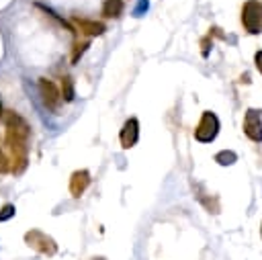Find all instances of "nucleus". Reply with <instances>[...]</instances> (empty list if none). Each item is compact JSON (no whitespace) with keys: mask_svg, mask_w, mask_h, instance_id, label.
<instances>
[{"mask_svg":"<svg viewBox=\"0 0 262 260\" xmlns=\"http://www.w3.org/2000/svg\"><path fill=\"white\" fill-rule=\"evenodd\" d=\"M242 25L250 35H258L262 31V2L248 0L242 6Z\"/></svg>","mask_w":262,"mask_h":260,"instance_id":"obj_1","label":"nucleus"},{"mask_svg":"<svg viewBox=\"0 0 262 260\" xmlns=\"http://www.w3.org/2000/svg\"><path fill=\"white\" fill-rule=\"evenodd\" d=\"M219 127H221V125H219L217 115L211 113V111H205V113L201 115V121H199L196 129H194V139L201 141V143H211V141L217 137Z\"/></svg>","mask_w":262,"mask_h":260,"instance_id":"obj_2","label":"nucleus"},{"mask_svg":"<svg viewBox=\"0 0 262 260\" xmlns=\"http://www.w3.org/2000/svg\"><path fill=\"white\" fill-rule=\"evenodd\" d=\"M25 242H27L33 250H37V252H41V254H47V256H53V254L57 252V244L53 242V237H49L47 233H43V231H39V229L27 231V233H25Z\"/></svg>","mask_w":262,"mask_h":260,"instance_id":"obj_3","label":"nucleus"},{"mask_svg":"<svg viewBox=\"0 0 262 260\" xmlns=\"http://www.w3.org/2000/svg\"><path fill=\"white\" fill-rule=\"evenodd\" d=\"M37 86H39V94H41V98H43V104H45L49 111H57L63 98H61V90L55 86V82H51V80H47V78H39Z\"/></svg>","mask_w":262,"mask_h":260,"instance_id":"obj_4","label":"nucleus"},{"mask_svg":"<svg viewBox=\"0 0 262 260\" xmlns=\"http://www.w3.org/2000/svg\"><path fill=\"white\" fill-rule=\"evenodd\" d=\"M4 123H6V137H16V139H25V141L29 139V125L18 113L6 111Z\"/></svg>","mask_w":262,"mask_h":260,"instance_id":"obj_5","label":"nucleus"},{"mask_svg":"<svg viewBox=\"0 0 262 260\" xmlns=\"http://www.w3.org/2000/svg\"><path fill=\"white\" fill-rule=\"evenodd\" d=\"M244 133L256 143L262 141V111H258V109H248L246 111V115H244Z\"/></svg>","mask_w":262,"mask_h":260,"instance_id":"obj_6","label":"nucleus"},{"mask_svg":"<svg viewBox=\"0 0 262 260\" xmlns=\"http://www.w3.org/2000/svg\"><path fill=\"white\" fill-rule=\"evenodd\" d=\"M119 139H121V147L123 149H129V147H133L137 143V139H139V121L135 117L125 121L121 133H119Z\"/></svg>","mask_w":262,"mask_h":260,"instance_id":"obj_7","label":"nucleus"},{"mask_svg":"<svg viewBox=\"0 0 262 260\" xmlns=\"http://www.w3.org/2000/svg\"><path fill=\"white\" fill-rule=\"evenodd\" d=\"M90 184V172L88 170H76L72 176H70V192L72 197H82L84 190L88 188Z\"/></svg>","mask_w":262,"mask_h":260,"instance_id":"obj_8","label":"nucleus"},{"mask_svg":"<svg viewBox=\"0 0 262 260\" xmlns=\"http://www.w3.org/2000/svg\"><path fill=\"white\" fill-rule=\"evenodd\" d=\"M74 25L80 29V33H84V35H88V37H100L104 31H106V27L100 23V20H90V18H74Z\"/></svg>","mask_w":262,"mask_h":260,"instance_id":"obj_9","label":"nucleus"},{"mask_svg":"<svg viewBox=\"0 0 262 260\" xmlns=\"http://www.w3.org/2000/svg\"><path fill=\"white\" fill-rule=\"evenodd\" d=\"M123 14V0H104L102 16L104 18H119Z\"/></svg>","mask_w":262,"mask_h":260,"instance_id":"obj_10","label":"nucleus"},{"mask_svg":"<svg viewBox=\"0 0 262 260\" xmlns=\"http://www.w3.org/2000/svg\"><path fill=\"white\" fill-rule=\"evenodd\" d=\"M59 90H61V98H63L66 102H72V100H74L76 90H74V82H72L70 76H63V78H61V86H59Z\"/></svg>","mask_w":262,"mask_h":260,"instance_id":"obj_11","label":"nucleus"},{"mask_svg":"<svg viewBox=\"0 0 262 260\" xmlns=\"http://www.w3.org/2000/svg\"><path fill=\"white\" fill-rule=\"evenodd\" d=\"M215 162H217L219 166H231V164L237 162V154L231 151V149H221V151L215 154Z\"/></svg>","mask_w":262,"mask_h":260,"instance_id":"obj_12","label":"nucleus"},{"mask_svg":"<svg viewBox=\"0 0 262 260\" xmlns=\"http://www.w3.org/2000/svg\"><path fill=\"white\" fill-rule=\"evenodd\" d=\"M90 47V41H82V43H76L74 45V51H72V63H78V59L86 53V49Z\"/></svg>","mask_w":262,"mask_h":260,"instance_id":"obj_13","label":"nucleus"},{"mask_svg":"<svg viewBox=\"0 0 262 260\" xmlns=\"http://www.w3.org/2000/svg\"><path fill=\"white\" fill-rule=\"evenodd\" d=\"M14 213H16V209H14V205H4L2 209H0V221H8L10 217H14Z\"/></svg>","mask_w":262,"mask_h":260,"instance_id":"obj_14","label":"nucleus"},{"mask_svg":"<svg viewBox=\"0 0 262 260\" xmlns=\"http://www.w3.org/2000/svg\"><path fill=\"white\" fill-rule=\"evenodd\" d=\"M147 8H149V2H147V0H139V4H137L135 10H133V16H143Z\"/></svg>","mask_w":262,"mask_h":260,"instance_id":"obj_15","label":"nucleus"},{"mask_svg":"<svg viewBox=\"0 0 262 260\" xmlns=\"http://www.w3.org/2000/svg\"><path fill=\"white\" fill-rule=\"evenodd\" d=\"M211 45H213L211 35H209V37H205V39L201 41V47H203V49H201V53H203V57H207V55H209V47H211Z\"/></svg>","mask_w":262,"mask_h":260,"instance_id":"obj_16","label":"nucleus"},{"mask_svg":"<svg viewBox=\"0 0 262 260\" xmlns=\"http://www.w3.org/2000/svg\"><path fill=\"white\" fill-rule=\"evenodd\" d=\"M254 63H256V70L262 74V49L256 51V55H254Z\"/></svg>","mask_w":262,"mask_h":260,"instance_id":"obj_17","label":"nucleus"},{"mask_svg":"<svg viewBox=\"0 0 262 260\" xmlns=\"http://www.w3.org/2000/svg\"><path fill=\"white\" fill-rule=\"evenodd\" d=\"M6 160H4V154H2V149H0V170H6V164H4Z\"/></svg>","mask_w":262,"mask_h":260,"instance_id":"obj_18","label":"nucleus"},{"mask_svg":"<svg viewBox=\"0 0 262 260\" xmlns=\"http://www.w3.org/2000/svg\"><path fill=\"white\" fill-rule=\"evenodd\" d=\"M4 113H6V111L2 109V102H0V117H4Z\"/></svg>","mask_w":262,"mask_h":260,"instance_id":"obj_19","label":"nucleus"},{"mask_svg":"<svg viewBox=\"0 0 262 260\" xmlns=\"http://www.w3.org/2000/svg\"><path fill=\"white\" fill-rule=\"evenodd\" d=\"M94 260H104V258H94Z\"/></svg>","mask_w":262,"mask_h":260,"instance_id":"obj_20","label":"nucleus"},{"mask_svg":"<svg viewBox=\"0 0 262 260\" xmlns=\"http://www.w3.org/2000/svg\"><path fill=\"white\" fill-rule=\"evenodd\" d=\"M260 231H262V227H260Z\"/></svg>","mask_w":262,"mask_h":260,"instance_id":"obj_21","label":"nucleus"}]
</instances>
